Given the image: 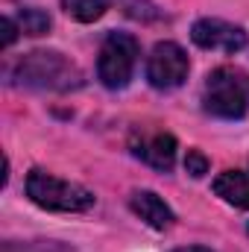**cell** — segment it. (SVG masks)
Masks as SVG:
<instances>
[{"mask_svg": "<svg viewBox=\"0 0 249 252\" xmlns=\"http://www.w3.org/2000/svg\"><path fill=\"white\" fill-rule=\"evenodd\" d=\"M135 64H138V41L129 32H109L97 59L100 82L112 91L126 88L135 73Z\"/></svg>", "mask_w": 249, "mask_h": 252, "instance_id": "4", "label": "cell"}, {"mask_svg": "<svg viewBox=\"0 0 249 252\" xmlns=\"http://www.w3.org/2000/svg\"><path fill=\"white\" fill-rule=\"evenodd\" d=\"M187 70H190L187 53L179 44H173V41H158L153 47L150 59H147V79L158 91L179 88L187 79Z\"/></svg>", "mask_w": 249, "mask_h": 252, "instance_id": "5", "label": "cell"}, {"mask_svg": "<svg viewBox=\"0 0 249 252\" xmlns=\"http://www.w3.org/2000/svg\"><path fill=\"white\" fill-rule=\"evenodd\" d=\"M190 38L202 50H220V53H238L247 44V32L220 18H199L190 27Z\"/></svg>", "mask_w": 249, "mask_h": 252, "instance_id": "6", "label": "cell"}, {"mask_svg": "<svg viewBox=\"0 0 249 252\" xmlns=\"http://www.w3.org/2000/svg\"><path fill=\"white\" fill-rule=\"evenodd\" d=\"M27 196L47 208V211H62V214H79L94 205V193L76 182H64L53 173L32 170L27 176Z\"/></svg>", "mask_w": 249, "mask_h": 252, "instance_id": "3", "label": "cell"}, {"mask_svg": "<svg viewBox=\"0 0 249 252\" xmlns=\"http://www.w3.org/2000/svg\"><path fill=\"white\" fill-rule=\"evenodd\" d=\"M12 82L35 91L67 94L82 85V70L56 50H32L12 67Z\"/></svg>", "mask_w": 249, "mask_h": 252, "instance_id": "1", "label": "cell"}, {"mask_svg": "<svg viewBox=\"0 0 249 252\" xmlns=\"http://www.w3.org/2000/svg\"><path fill=\"white\" fill-rule=\"evenodd\" d=\"M0 30H3V41H0V47H12V41L18 38L21 27H18L12 18H3V21H0Z\"/></svg>", "mask_w": 249, "mask_h": 252, "instance_id": "13", "label": "cell"}, {"mask_svg": "<svg viewBox=\"0 0 249 252\" xmlns=\"http://www.w3.org/2000/svg\"><path fill=\"white\" fill-rule=\"evenodd\" d=\"M129 208H132L147 226H153V229H167V226L173 223L170 205H167L158 193H153V190H135V193L129 196Z\"/></svg>", "mask_w": 249, "mask_h": 252, "instance_id": "8", "label": "cell"}, {"mask_svg": "<svg viewBox=\"0 0 249 252\" xmlns=\"http://www.w3.org/2000/svg\"><path fill=\"white\" fill-rule=\"evenodd\" d=\"M18 27L24 35H41L50 30V15L41 9H21L18 12Z\"/></svg>", "mask_w": 249, "mask_h": 252, "instance_id": "11", "label": "cell"}, {"mask_svg": "<svg viewBox=\"0 0 249 252\" xmlns=\"http://www.w3.org/2000/svg\"><path fill=\"white\" fill-rule=\"evenodd\" d=\"M214 193L235 208H249V170H223L214 179Z\"/></svg>", "mask_w": 249, "mask_h": 252, "instance_id": "9", "label": "cell"}, {"mask_svg": "<svg viewBox=\"0 0 249 252\" xmlns=\"http://www.w3.org/2000/svg\"><path fill=\"white\" fill-rule=\"evenodd\" d=\"M173 252H211L208 247H179V250H173Z\"/></svg>", "mask_w": 249, "mask_h": 252, "instance_id": "14", "label": "cell"}, {"mask_svg": "<svg viewBox=\"0 0 249 252\" xmlns=\"http://www.w3.org/2000/svg\"><path fill=\"white\" fill-rule=\"evenodd\" d=\"M176 150L179 147L170 132H153V135H141L138 141H132V153L156 170H170L176 164Z\"/></svg>", "mask_w": 249, "mask_h": 252, "instance_id": "7", "label": "cell"}, {"mask_svg": "<svg viewBox=\"0 0 249 252\" xmlns=\"http://www.w3.org/2000/svg\"><path fill=\"white\" fill-rule=\"evenodd\" d=\"M185 170L193 176V179L205 176V173H208V158H205L199 150H187V156H185Z\"/></svg>", "mask_w": 249, "mask_h": 252, "instance_id": "12", "label": "cell"}, {"mask_svg": "<svg viewBox=\"0 0 249 252\" xmlns=\"http://www.w3.org/2000/svg\"><path fill=\"white\" fill-rule=\"evenodd\" d=\"M62 9L73 18V21L91 24V21L103 18V12H106V0H62Z\"/></svg>", "mask_w": 249, "mask_h": 252, "instance_id": "10", "label": "cell"}, {"mask_svg": "<svg viewBox=\"0 0 249 252\" xmlns=\"http://www.w3.org/2000/svg\"><path fill=\"white\" fill-rule=\"evenodd\" d=\"M202 106L208 115L238 121L249 112V73L232 64H220L208 73L202 88Z\"/></svg>", "mask_w": 249, "mask_h": 252, "instance_id": "2", "label": "cell"}]
</instances>
